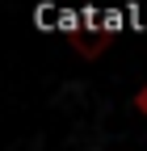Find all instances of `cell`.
Here are the masks:
<instances>
[{
	"label": "cell",
	"mask_w": 147,
	"mask_h": 151,
	"mask_svg": "<svg viewBox=\"0 0 147 151\" xmlns=\"http://www.w3.org/2000/svg\"><path fill=\"white\" fill-rule=\"evenodd\" d=\"M122 17H126L122 9H105V13H101V29H105L109 38H114V34H118V29L126 25V21H122Z\"/></svg>",
	"instance_id": "obj_1"
},
{
	"label": "cell",
	"mask_w": 147,
	"mask_h": 151,
	"mask_svg": "<svg viewBox=\"0 0 147 151\" xmlns=\"http://www.w3.org/2000/svg\"><path fill=\"white\" fill-rule=\"evenodd\" d=\"M135 109L147 118V88H139V92H135Z\"/></svg>",
	"instance_id": "obj_2"
}]
</instances>
